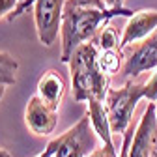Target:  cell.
Returning <instances> with one entry per match:
<instances>
[{"label":"cell","instance_id":"obj_1","mask_svg":"<svg viewBox=\"0 0 157 157\" xmlns=\"http://www.w3.org/2000/svg\"><path fill=\"white\" fill-rule=\"evenodd\" d=\"M136 11L129 8H112V10H94L81 8L71 0L66 2L64 17H62V30H60V60L64 64L69 62L71 54L84 43H90L97 37V32L103 30L107 23L114 17H133Z\"/></svg>","mask_w":157,"mask_h":157},{"label":"cell","instance_id":"obj_2","mask_svg":"<svg viewBox=\"0 0 157 157\" xmlns=\"http://www.w3.org/2000/svg\"><path fill=\"white\" fill-rule=\"evenodd\" d=\"M99 47L95 41L81 45L69 58L71 88L73 99L77 103L82 101H103L109 92V75H105L97 64Z\"/></svg>","mask_w":157,"mask_h":157},{"label":"cell","instance_id":"obj_3","mask_svg":"<svg viewBox=\"0 0 157 157\" xmlns=\"http://www.w3.org/2000/svg\"><path fill=\"white\" fill-rule=\"evenodd\" d=\"M66 2L67 0H28L26 4L17 6V10L8 17V21H15L25 11L32 10L39 43H43L45 47H51L56 43L58 36H60Z\"/></svg>","mask_w":157,"mask_h":157},{"label":"cell","instance_id":"obj_4","mask_svg":"<svg viewBox=\"0 0 157 157\" xmlns=\"http://www.w3.org/2000/svg\"><path fill=\"white\" fill-rule=\"evenodd\" d=\"M144 97V84L125 81L120 88H109L105 97V109L109 114V122L112 135H124L133 124V114L136 103Z\"/></svg>","mask_w":157,"mask_h":157},{"label":"cell","instance_id":"obj_5","mask_svg":"<svg viewBox=\"0 0 157 157\" xmlns=\"http://www.w3.org/2000/svg\"><path fill=\"white\" fill-rule=\"evenodd\" d=\"M51 144L54 148V157H88L99 148V136L92 127L88 112H84L75 125L52 139Z\"/></svg>","mask_w":157,"mask_h":157},{"label":"cell","instance_id":"obj_6","mask_svg":"<svg viewBox=\"0 0 157 157\" xmlns=\"http://www.w3.org/2000/svg\"><path fill=\"white\" fill-rule=\"evenodd\" d=\"M122 54H124L122 75L129 81L150 69H155L157 67V28L142 41H136L122 49Z\"/></svg>","mask_w":157,"mask_h":157},{"label":"cell","instance_id":"obj_7","mask_svg":"<svg viewBox=\"0 0 157 157\" xmlns=\"http://www.w3.org/2000/svg\"><path fill=\"white\" fill-rule=\"evenodd\" d=\"M26 127L37 136H49L58 125V110L43 103L37 95H32L25 109Z\"/></svg>","mask_w":157,"mask_h":157},{"label":"cell","instance_id":"obj_8","mask_svg":"<svg viewBox=\"0 0 157 157\" xmlns=\"http://www.w3.org/2000/svg\"><path fill=\"white\" fill-rule=\"evenodd\" d=\"M155 28H157V10L136 11L124 26V34L120 37V51L125 49L127 45L146 39L150 34L155 32Z\"/></svg>","mask_w":157,"mask_h":157},{"label":"cell","instance_id":"obj_9","mask_svg":"<svg viewBox=\"0 0 157 157\" xmlns=\"http://www.w3.org/2000/svg\"><path fill=\"white\" fill-rule=\"evenodd\" d=\"M64 94H66V81L60 75V71L47 69L41 77H39L37 88H36V95L43 103H47L49 107L58 110L62 99H64Z\"/></svg>","mask_w":157,"mask_h":157},{"label":"cell","instance_id":"obj_10","mask_svg":"<svg viewBox=\"0 0 157 157\" xmlns=\"http://www.w3.org/2000/svg\"><path fill=\"white\" fill-rule=\"evenodd\" d=\"M88 116L94 131L97 133L99 140L103 144H112V129H110V122H109V114L105 109L103 101H88Z\"/></svg>","mask_w":157,"mask_h":157},{"label":"cell","instance_id":"obj_11","mask_svg":"<svg viewBox=\"0 0 157 157\" xmlns=\"http://www.w3.org/2000/svg\"><path fill=\"white\" fill-rule=\"evenodd\" d=\"M97 64H99V69L105 75H114V73H122L124 67V54L120 49L116 51H99V56H97Z\"/></svg>","mask_w":157,"mask_h":157},{"label":"cell","instance_id":"obj_12","mask_svg":"<svg viewBox=\"0 0 157 157\" xmlns=\"http://www.w3.org/2000/svg\"><path fill=\"white\" fill-rule=\"evenodd\" d=\"M17 69H19L17 58L11 56L10 52L0 51V84H2V86L15 84V81H17L15 73H17Z\"/></svg>","mask_w":157,"mask_h":157},{"label":"cell","instance_id":"obj_13","mask_svg":"<svg viewBox=\"0 0 157 157\" xmlns=\"http://www.w3.org/2000/svg\"><path fill=\"white\" fill-rule=\"evenodd\" d=\"M99 47V51H116L120 49V39H118V32L112 28V26H105L97 37L94 39Z\"/></svg>","mask_w":157,"mask_h":157},{"label":"cell","instance_id":"obj_14","mask_svg":"<svg viewBox=\"0 0 157 157\" xmlns=\"http://www.w3.org/2000/svg\"><path fill=\"white\" fill-rule=\"evenodd\" d=\"M144 97L150 103H157V71L150 77L148 82H144Z\"/></svg>","mask_w":157,"mask_h":157},{"label":"cell","instance_id":"obj_15","mask_svg":"<svg viewBox=\"0 0 157 157\" xmlns=\"http://www.w3.org/2000/svg\"><path fill=\"white\" fill-rule=\"evenodd\" d=\"M88 157H118V151H116L114 142L112 144H101L97 150H94Z\"/></svg>","mask_w":157,"mask_h":157},{"label":"cell","instance_id":"obj_16","mask_svg":"<svg viewBox=\"0 0 157 157\" xmlns=\"http://www.w3.org/2000/svg\"><path fill=\"white\" fill-rule=\"evenodd\" d=\"M21 0H0V19H8L19 6Z\"/></svg>","mask_w":157,"mask_h":157},{"label":"cell","instance_id":"obj_17","mask_svg":"<svg viewBox=\"0 0 157 157\" xmlns=\"http://www.w3.org/2000/svg\"><path fill=\"white\" fill-rule=\"evenodd\" d=\"M73 4L81 6V8H94V10H109L105 6L103 0H71Z\"/></svg>","mask_w":157,"mask_h":157},{"label":"cell","instance_id":"obj_18","mask_svg":"<svg viewBox=\"0 0 157 157\" xmlns=\"http://www.w3.org/2000/svg\"><path fill=\"white\" fill-rule=\"evenodd\" d=\"M36 157H54V148H52V144L49 142V144L45 146V150L39 153V155H36Z\"/></svg>","mask_w":157,"mask_h":157},{"label":"cell","instance_id":"obj_19","mask_svg":"<svg viewBox=\"0 0 157 157\" xmlns=\"http://www.w3.org/2000/svg\"><path fill=\"white\" fill-rule=\"evenodd\" d=\"M105 2V6L109 8V10H112V8H124L122 4H124V0H103Z\"/></svg>","mask_w":157,"mask_h":157},{"label":"cell","instance_id":"obj_20","mask_svg":"<svg viewBox=\"0 0 157 157\" xmlns=\"http://www.w3.org/2000/svg\"><path fill=\"white\" fill-rule=\"evenodd\" d=\"M0 157H11V153L8 150H4V148H0Z\"/></svg>","mask_w":157,"mask_h":157},{"label":"cell","instance_id":"obj_21","mask_svg":"<svg viewBox=\"0 0 157 157\" xmlns=\"http://www.w3.org/2000/svg\"><path fill=\"white\" fill-rule=\"evenodd\" d=\"M6 88H8V86H2V84H0V101H2V97H4V94H6Z\"/></svg>","mask_w":157,"mask_h":157},{"label":"cell","instance_id":"obj_22","mask_svg":"<svg viewBox=\"0 0 157 157\" xmlns=\"http://www.w3.org/2000/svg\"><path fill=\"white\" fill-rule=\"evenodd\" d=\"M28 2V0H21V2H19V6H21V4H26Z\"/></svg>","mask_w":157,"mask_h":157},{"label":"cell","instance_id":"obj_23","mask_svg":"<svg viewBox=\"0 0 157 157\" xmlns=\"http://www.w3.org/2000/svg\"><path fill=\"white\" fill-rule=\"evenodd\" d=\"M151 157H157V150H155V151H153V153H151Z\"/></svg>","mask_w":157,"mask_h":157},{"label":"cell","instance_id":"obj_24","mask_svg":"<svg viewBox=\"0 0 157 157\" xmlns=\"http://www.w3.org/2000/svg\"><path fill=\"white\" fill-rule=\"evenodd\" d=\"M155 116H157V103H155Z\"/></svg>","mask_w":157,"mask_h":157}]
</instances>
